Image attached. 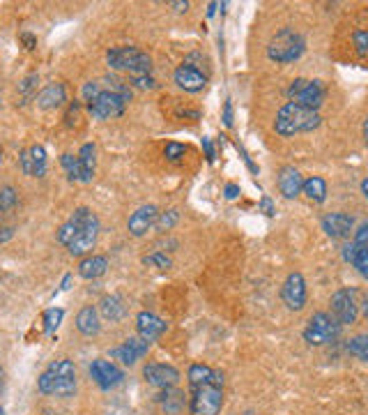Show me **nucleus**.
<instances>
[{
    "mask_svg": "<svg viewBox=\"0 0 368 415\" xmlns=\"http://www.w3.org/2000/svg\"><path fill=\"white\" fill-rule=\"evenodd\" d=\"M320 123H322V118L318 111L304 109V106L290 102L276 113L274 129H276V134H281V136H295V134H300V131L318 129Z\"/></svg>",
    "mask_w": 368,
    "mask_h": 415,
    "instance_id": "f257e3e1",
    "label": "nucleus"
},
{
    "mask_svg": "<svg viewBox=\"0 0 368 415\" xmlns=\"http://www.w3.org/2000/svg\"><path fill=\"white\" fill-rule=\"evenodd\" d=\"M221 406H224V376L192 388V399H189L192 415H219Z\"/></svg>",
    "mask_w": 368,
    "mask_h": 415,
    "instance_id": "f03ea898",
    "label": "nucleus"
},
{
    "mask_svg": "<svg viewBox=\"0 0 368 415\" xmlns=\"http://www.w3.org/2000/svg\"><path fill=\"white\" fill-rule=\"evenodd\" d=\"M72 219L76 222V226H79V234H76V238H74L72 244H69L67 249H69V254H72V256H83L94 247V242H97L99 219L90 210V208H76Z\"/></svg>",
    "mask_w": 368,
    "mask_h": 415,
    "instance_id": "7ed1b4c3",
    "label": "nucleus"
},
{
    "mask_svg": "<svg viewBox=\"0 0 368 415\" xmlns=\"http://www.w3.org/2000/svg\"><path fill=\"white\" fill-rule=\"evenodd\" d=\"M106 62L111 65V69L129 72L131 77H136V74H150V69H152V58L136 47L111 49V51L106 53Z\"/></svg>",
    "mask_w": 368,
    "mask_h": 415,
    "instance_id": "20e7f679",
    "label": "nucleus"
},
{
    "mask_svg": "<svg viewBox=\"0 0 368 415\" xmlns=\"http://www.w3.org/2000/svg\"><path fill=\"white\" fill-rule=\"evenodd\" d=\"M304 49H306L304 37L300 33H295V30L285 28L272 37L270 47H267V55H270V60H274V62H295L304 53Z\"/></svg>",
    "mask_w": 368,
    "mask_h": 415,
    "instance_id": "39448f33",
    "label": "nucleus"
},
{
    "mask_svg": "<svg viewBox=\"0 0 368 415\" xmlns=\"http://www.w3.org/2000/svg\"><path fill=\"white\" fill-rule=\"evenodd\" d=\"M341 328H343V325H341L332 314L318 312L308 318V325L306 330H304V339H306L311 346H325L341 335Z\"/></svg>",
    "mask_w": 368,
    "mask_h": 415,
    "instance_id": "423d86ee",
    "label": "nucleus"
},
{
    "mask_svg": "<svg viewBox=\"0 0 368 415\" xmlns=\"http://www.w3.org/2000/svg\"><path fill=\"white\" fill-rule=\"evenodd\" d=\"M325 86L322 81H306V79H295L288 88V97L293 99V104H300L304 109L318 111L322 102H325Z\"/></svg>",
    "mask_w": 368,
    "mask_h": 415,
    "instance_id": "0eeeda50",
    "label": "nucleus"
},
{
    "mask_svg": "<svg viewBox=\"0 0 368 415\" xmlns=\"http://www.w3.org/2000/svg\"><path fill=\"white\" fill-rule=\"evenodd\" d=\"M124 106H127V99L118 92H111V90H101V95H97L92 102H88V111L94 121H109V118H116V116H122L124 113Z\"/></svg>",
    "mask_w": 368,
    "mask_h": 415,
    "instance_id": "6e6552de",
    "label": "nucleus"
},
{
    "mask_svg": "<svg viewBox=\"0 0 368 415\" xmlns=\"http://www.w3.org/2000/svg\"><path fill=\"white\" fill-rule=\"evenodd\" d=\"M332 316L339 320L341 325H352L359 316L357 291H350V288L336 291L332 295Z\"/></svg>",
    "mask_w": 368,
    "mask_h": 415,
    "instance_id": "1a4fd4ad",
    "label": "nucleus"
},
{
    "mask_svg": "<svg viewBox=\"0 0 368 415\" xmlns=\"http://www.w3.org/2000/svg\"><path fill=\"white\" fill-rule=\"evenodd\" d=\"M90 376H92V381L97 383L101 390H113L116 386H120V383H122V379H124L122 369H118L111 360H104V357H97V360H92Z\"/></svg>",
    "mask_w": 368,
    "mask_h": 415,
    "instance_id": "9d476101",
    "label": "nucleus"
},
{
    "mask_svg": "<svg viewBox=\"0 0 368 415\" xmlns=\"http://www.w3.org/2000/svg\"><path fill=\"white\" fill-rule=\"evenodd\" d=\"M281 295L288 310L293 312L304 310V305H306V281H304V277L300 273H290L288 279L283 281Z\"/></svg>",
    "mask_w": 368,
    "mask_h": 415,
    "instance_id": "9b49d317",
    "label": "nucleus"
},
{
    "mask_svg": "<svg viewBox=\"0 0 368 415\" xmlns=\"http://www.w3.org/2000/svg\"><path fill=\"white\" fill-rule=\"evenodd\" d=\"M148 351H150V342H145L143 337H129L124 339V344H120L111 351V357H116V360L127 364V367H131V364H136L143 355H148Z\"/></svg>",
    "mask_w": 368,
    "mask_h": 415,
    "instance_id": "f8f14e48",
    "label": "nucleus"
},
{
    "mask_svg": "<svg viewBox=\"0 0 368 415\" xmlns=\"http://www.w3.org/2000/svg\"><path fill=\"white\" fill-rule=\"evenodd\" d=\"M143 376L150 386L159 388V390H166V388H175L177 381H180V372L170 364H159V362H150L145 364L143 369Z\"/></svg>",
    "mask_w": 368,
    "mask_h": 415,
    "instance_id": "ddd939ff",
    "label": "nucleus"
},
{
    "mask_svg": "<svg viewBox=\"0 0 368 415\" xmlns=\"http://www.w3.org/2000/svg\"><path fill=\"white\" fill-rule=\"evenodd\" d=\"M37 388L42 394H55V397H72L76 392V379H62L51 374L49 369L37 379Z\"/></svg>",
    "mask_w": 368,
    "mask_h": 415,
    "instance_id": "4468645a",
    "label": "nucleus"
},
{
    "mask_svg": "<svg viewBox=\"0 0 368 415\" xmlns=\"http://www.w3.org/2000/svg\"><path fill=\"white\" fill-rule=\"evenodd\" d=\"M18 164H21V171L25 175L42 178V175L47 173V150H44V146H30L21 150Z\"/></svg>",
    "mask_w": 368,
    "mask_h": 415,
    "instance_id": "2eb2a0df",
    "label": "nucleus"
},
{
    "mask_svg": "<svg viewBox=\"0 0 368 415\" xmlns=\"http://www.w3.org/2000/svg\"><path fill=\"white\" fill-rule=\"evenodd\" d=\"M157 217H159V210H157L155 205H141L134 212V215L129 217V222H127V229H129L131 236L141 238V236L148 234L152 226H155Z\"/></svg>",
    "mask_w": 368,
    "mask_h": 415,
    "instance_id": "dca6fc26",
    "label": "nucleus"
},
{
    "mask_svg": "<svg viewBox=\"0 0 368 415\" xmlns=\"http://www.w3.org/2000/svg\"><path fill=\"white\" fill-rule=\"evenodd\" d=\"M136 328H138V337H143L145 342H155V339H159L163 332L168 330V325L163 323L159 316H155L152 312H141L136 316Z\"/></svg>",
    "mask_w": 368,
    "mask_h": 415,
    "instance_id": "f3484780",
    "label": "nucleus"
},
{
    "mask_svg": "<svg viewBox=\"0 0 368 415\" xmlns=\"http://www.w3.org/2000/svg\"><path fill=\"white\" fill-rule=\"evenodd\" d=\"M175 84L187 92H200L205 88L207 79L200 69H196L194 65H180L175 69Z\"/></svg>",
    "mask_w": 368,
    "mask_h": 415,
    "instance_id": "a211bd4d",
    "label": "nucleus"
},
{
    "mask_svg": "<svg viewBox=\"0 0 368 415\" xmlns=\"http://www.w3.org/2000/svg\"><path fill=\"white\" fill-rule=\"evenodd\" d=\"M302 187H304V180L300 171H297L295 166H285L281 168V173H278V190L285 199H295L302 194Z\"/></svg>",
    "mask_w": 368,
    "mask_h": 415,
    "instance_id": "6ab92c4d",
    "label": "nucleus"
},
{
    "mask_svg": "<svg viewBox=\"0 0 368 415\" xmlns=\"http://www.w3.org/2000/svg\"><path fill=\"white\" fill-rule=\"evenodd\" d=\"M322 229L329 238H345L352 231V217L343 215V212H332L322 219Z\"/></svg>",
    "mask_w": 368,
    "mask_h": 415,
    "instance_id": "aec40b11",
    "label": "nucleus"
},
{
    "mask_svg": "<svg viewBox=\"0 0 368 415\" xmlns=\"http://www.w3.org/2000/svg\"><path fill=\"white\" fill-rule=\"evenodd\" d=\"M76 328H79L81 335H86V337L99 335L101 323H99L97 310H94V307H83V310L76 314Z\"/></svg>",
    "mask_w": 368,
    "mask_h": 415,
    "instance_id": "412c9836",
    "label": "nucleus"
},
{
    "mask_svg": "<svg viewBox=\"0 0 368 415\" xmlns=\"http://www.w3.org/2000/svg\"><path fill=\"white\" fill-rule=\"evenodd\" d=\"M62 104H65V86L62 84H49L37 95V106L40 109H58Z\"/></svg>",
    "mask_w": 368,
    "mask_h": 415,
    "instance_id": "4be33fe9",
    "label": "nucleus"
},
{
    "mask_svg": "<svg viewBox=\"0 0 368 415\" xmlns=\"http://www.w3.org/2000/svg\"><path fill=\"white\" fill-rule=\"evenodd\" d=\"M99 312L106 320L118 323V320L124 318L127 307L122 305V298H120V295H106V298H101V303H99Z\"/></svg>",
    "mask_w": 368,
    "mask_h": 415,
    "instance_id": "5701e85b",
    "label": "nucleus"
},
{
    "mask_svg": "<svg viewBox=\"0 0 368 415\" xmlns=\"http://www.w3.org/2000/svg\"><path fill=\"white\" fill-rule=\"evenodd\" d=\"M109 270V259L106 256H86L83 261L79 263V275L83 279H97Z\"/></svg>",
    "mask_w": 368,
    "mask_h": 415,
    "instance_id": "b1692460",
    "label": "nucleus"
},
{
    "mask_svg": "<svg viewBox=\"0 0 368 415\" xmlns=\"http://www.w3.org/2000/svg\"><path fill=\"white\" fill-rule=\"evenodd\" d=\"M157 401H159L163 411L170 413V415H177L184 408V394L180 392V390H175V388L161 390V394L157 397Z\"/></svg>",
    "mask_w": 368,
    "mask_h": 415,
    "instance_id": "393cba45",
    "label": "nucleus"
},
{
    "mask_svg": "<svg viewBox=\"0 0 368 415\" xmlns=\"http://www.w3.org/2000/svg\"><path fill=\"white\" fill-rule=\"evenodd\" d=\"M219 376H221V372H214V369L205 367V364H192V367H189L187 379H189V386L196 388V386H202V383L217 381Z\"/></svg>",
    "mask_w": 368,
    "mask_h": 415,
    "instance_id": "a878e982",
    "label": "nucleus"
},
{
    "mask_svg": "<svg viewBox=\"0 0 368 415\" xmlns=\"http://www.w3.org/2000/svg\"><path fill=\"white\" fill-rule=\"evenodd\" d=\"M60 164H62V168H65V171H67V178H69V180L88 182L83 166H81L79 155H69V153H67V155H62V157H60Z\"/></svg>",
    "mask_w": 368,
    "mask_h": 415,
    "instance_id": "bb28decb",
    "label": "nucleus"
},
{
    "mask_svg": "<svg viewBox=\"0 0 368 415\" xmlns=\"http://www.w3.org/2000/svg\"><path fill=\"white\" fill-rule=\"evenodd\" d=\"M302 192L306 194L311 201H315V203H322V201L327 199V185H325V180L318 178V175H313V178L304 180Z\"/></svg>",
    "mask_w": 368,
    "mask_h": 415,
    "instance_id": "cd10ccee",
    "label": "nucleus"
},
{
    "mask_svg": "<svg viewBox=\"0 0 368 415\" xmlns=\"http://www.w3.org/2000/svg\"><path fill=\"white\" fill-rule=\"evenodd\" d=\"M79 160H81V166H83V171H86L88 182H90L92 175H94V166H97V148H94V143H86V146L81 148Z\"/></svg>",
    "mask_w": 368,
    "mask_h": 415,
    "instance_id": "c85d7f7f",
    "label": "nucleus"
},
{
    "mask_svg": "<svg viewBox=\"0 0 368 415\" xmlns=\"http://www.w3.org/2000/svg\"><path fill=\"white\" fill-rule=\"evenodd\" d=\"M347 351H350V355H354V357H359V360L368 362V335L352 337L350 342H347Z\"/></svg>",
    "mask_w": 368,
    "mask_h": 415,
    "instance_id": "c756f323",
    "label": "nucleus"
},
{
    "mask_svg": "<svg viewBox=\"0 0 368 415\" xmlns=\"http://www.w3.org/2000/svg\"><path fill=\"white\" fill-rule=\"evenodd\" d=\"M177 219H180V212H177L175 208H170L166 212H159V217H157V222H155V229L159 231V234H166V231H170L177 224Z\"/></svg>",
    "mask_w": 368,
    "mask_h": 415,
    "instance_id": "7c9ffc66",
    "label": "nucleus"
},
{
    "mask_svg": "<svg viewBox=\"0 0 368 415\" xmlns=\"http://www.w3.org/2000/svg\"><path fill=\"white\" fill-rule=\"evenodd\" d=\"M16 203H18V194L14 187H3V190H0V215L14 210Z\"/></svg>",
    "mask_w": 368,
    "mask_h": 415,
    "instance_id": "2f4dec72",
    "label": "nucleus"
},
{
    "mask_svg": "<svg viewBox=\"0 0 368 415\" xmlns=\"http://www.w3.org/2000/svg\"><path fill=\"white\" fill-rule=\"evenodd\" d=\"M62 316H65V312H62V310H55V307H53V310H47V312H44V332H47V335H53V332L58 330Z\"/></svg>",
    "mask_w": 368,
    "mask_h": 415,
    "instance_id": "473e14b6",
    "label": "nucleus"
},
{
    "mask_svg": "<svg viewBox=\"0 0 368 415\" xmlns=\"http://www.w3.org/2000/svg\"><path fill=\"white\" fill-rule=\"evenodd\" d=\"M76 234H79V226H76L74 219L69 217L67 222L58 229V242L65 244V247H69V244H72V240L76 238Z\"/></svg>",
    "mask_w": 368,
    "mask_h": 415,
    "instance_id": "72a5a7b5",
    "label": "nucleus"
},
{
    "mask_svg": "<svg viewBox=\"0 0 368 415\" xmlns=\"http://www.w3.org/2000/svg\"><path fill=\"white\" fill-rule=\"evenodd\" d=\"M352 266L359 270L364 279H368V244H366V247H359V249H357V254H354Z\"/></svg>",
    "mask_w": 368,
    "mask_h": 415,
    "instance_id": "f704fd0d",
    "label": "nucleus"
},
{
    "mask_svg": "<svg viewBox=\"0 0 368 415\" xmlns=\"http://www.w3.org/2000/svg\"><path fill=\"white\" fill-rule=\"evenodd\" d=\"M143 263H145V266H155V268H163V270L173 266V261H170L166 254H161V251H155V254L145 256Z\"/></svg>",
    "mask_w": 368,
    "mask_h": 415,
    "instance_id": "c9c22d12",
    "label": "nucleus"
},
{
    "mask_svg": "<svg viewBox=\"0 0 368 415\" xmlns=\"http://www.w3.org/2000/svg\"><path fill=\"white\" fill-rule=\"evenodd\" d=\"M131 86L138 88V90H152V88H157L155 79H152L150 74H136V77H131Z\"/></svg>",
    "mask_w": 368,
    "mask_h": 415,
    "instance_id": "e433bc0d",
    "label": "nucleus"
},
{
    "mask_svg": "<svg viewBox=\"0 0 368 415\" xmlns=\"http://www.w3.org/2000/svg\"><path fill=\"white\" fill-rule=\"evenodd\" d=\"M184 153H187V146H182V143H166V148H163V155L170 162H177L180 157H184Z\"/></svg>",
    "mask_w": 368,
    "mask_h": 415,
    "instance_id": "4c0bfd02",
    "label": "nucleus"
},
{
    "mask_svg": "<svg viewBox=\"0 0 368 415\" xmlns=\"http://www.w3.org/2000/svg\"><path fill=\"white\" fill-rule=\"evenodd\" d=\"M101 90H104V86H101L99 81H88V84L83 86V97H86V102H92L94 97L101 95Z\"/></svg>",
    "mask_w": 368,
    "mask_h": 415,
    "instance_id": "58836bf2",
    "label": "nucleus"
},
{
    "mask_svg": "<svg viewBox=\"0 0 368 415\" xmlns=\"http://www.w3.org/2000/svg\"><path fill=\"white\" fill-rule=\"evenodd\" d=\"M354 47H357L359 53H366L368 51V30H359V33H354Z\"/></svg>",
    "mask_w": 368,
    "mask_h": 415,
    "instance_id": "ea45409f",
    "label": "nucleus"
},
{
    "mask_svg": "<svg viewBox=\"0 0 368 415\" xmlns=\"http://www.w3.org/2000/svg\"><path fill=\"white\" fill-rule=\"evenodd\" d=\"M37 81H40V79H37V74H30V77H25L21 84H18V90H21L23 95H28L33 88H37Z\"/></svg>",
    "mask_w": 368,
    "mask_h": 415,
    "instance_id": "a19ab883",
    "label": "nucleus"
},
{
    "mask_svg": "<svg viewBox=\"0 0 368 415\" xmlns=\"http://www.w3.org/2000/svg\"><path fill=\"white\" fill-rule=\"evenodd\" d=\"M354 244H357V247H366L368 244V222L361 224L359 231L354 234Z\"/></svg>",
    "mask_w": 368,
    "mask_h": 415,
    "instance_id": "79ce46f5",
    "label": "nucleus"
},
{
    "mask_svg": "<svg viewBox=\"0 0 368 415\" xmlns=\"http://www.w3.org/2000/svg\"><path fill=\"white\" fill-rule=\"evenodd\" d=\"M224 194H226V199H237L239 194H242V190H239V185H235V182H231V185H226V190H224Z\"/></svg>",
    "mask_w": 368,
    "mask_h": 415,
    "instance_id": "37998d69",
    "label": "nucleus"
},
{
    "mask_svg": "<svg viewBox=\"0 0 368 415\" xmlns=\"http://www.w3.org/2000/svg\"><path fill=\"white\" fill-rule=\"evenodd\" d=\"M237 150H239V155H242L244 164H246V166H249V171L258 175V166H256V164H253V162H251V157H249V155H246V150H244L242 146H237Z\"/></svg>",
    "mask_w": 368,
    "mask_h": 415,
    "instance_id": "c03bdc74",
    "label": "nucleus"
},
{
    "mask_svg": "<svg viewBox=\"0 0 368 415\" xmlns=\"http://www.w3.org/2000/svg\"><path fill=\"white\" fill-rule=\"evenodd\" d=\"M202 148H205V155H207V162H214V157H217V153H214V146H212V141L205 136L202 138Z\"/></svg>",
    "mask_w": 368,
    "mask_h": 415,
    "instance_id": "a18cd8bd",
    "label": "nucleus"
},
{
    "mask_svg": "<svg viewBox=\"0 0 368 415\" xmlns=\"http://www.w3.org/2000/svg\"><path fill=\"white\" fill-rule=\"evenodd\" d=\"M224 125L226 127H233V104L231 102L224 104Z\"/></svg>",
    "mask_w": 368,
    "mask_h": 415,
    "instance_id": "49530a36",
    "label": "nucleus"
},
{
    "mask_svg": "<svg viewBox=\"0 0 368 415\" xmlns=\"http://www.w3.org/2000/svg\"><path fill=\"white\" fill-rule=\"evenodd\" d=\"M260 208H263V212H265V215H267V217L274 215V203H272V201H270L267 197L260 201Z\"/></svg>",
    "mask_w": 368,
    "mask_h": 415,
    "instance_id": "de8ad7c7",
    "label": "nucleus"
},
{
    "mask_svg": "<svg viewBox=\"0 0 368 415\" xmlns=\"http://www.w3.org/2000/svg\"><path fill=\"white\" fill-rule=\"evenodd\" d=\"M343 249H345V251H343L345 261H354V254H357V249H359L357 244L352 242V244H347V247H343Z\"/></svg>",
    "mask_w": 368,
    "mask_h": 415,
    "instance_id": "09e8293b",
    "label": "nucleus"
},
{
    "mask_svg": "<svg viewBox=\"0 0 368 415\" xmlns=\"http://www.w3.org/2000/svg\"><path fill=\"white\" fill-rule=\"evenodd\" d=\"M21 42L25 44V49H35V47H37V40H35V37L30 35V33H23V35H21Z\"/></svg>",
    "mask_w": 368,
    "mask_h": 415,
    "instance_id": "8fccbe9b",
    "label": "nucleus"
},
{
    "mask_svg": "<svg viewBox=\"0 0 368 415\" xmlns=\"http://www.w3.org/2000/svg\"><path fill=\"white\" fill-rule=\"evenodd\" d=\"M12 234H14V229H0V242H5L8 238H12Z\"/></svg>",
    "mask_w": 368,
    "mask_h": 415,
    "instance_id": "3c124183",
    "label": "nucleus"
},
{
    "mask_svg": "<svg viewBox=\"0 0 368 415\" xmlns=\"http://www.w3.org/2000/svg\"><path fill=\"white\" fill-rule=\"evenodd\" d=\"M69 281H72V275H67L65 279H62V291H67L69 288Z\"/></svg>",
    "mask_w": 368,
    "mask_h": 415,
    "instance_id": "603ef678",
    "label": "nucleus"
},
{
    "mask_svg": "<svg viewBox=\"0 0 368 415\" xmlns=\"http://www.w3.org/2000/svg\"><path fill=\"white\" fill-rule=\"evenodd\" d=\"M3 388H5V369L0 367V392H3Z\"/></svg>",
    "mask_w": 368,
    "mask_h": 415,
    "instance_id": "864d4df0",
    "label": "nucleus"
},
{
    "mask_svg": "<svg viewBox=\"0 0 368 415\" xmlns=\"http://www.w3.org/2000/svg\"><path fill=\"white\" fill-rule=\"evenodd\" d=\"M361 192H364V197L368 199V178H366L364 182H361Z\"/></svg>",
    "mask_w": 368,
    "mask_h": 415,
    "instance_id": "5fc2aeb1",
    "label": "nucleus"
},
{
    "mask_svg": "<svg viewBox=\"0 0 368 415\" xmlns=\"http://www.w3.org/2000/svg\"><path fill=\"white\" fill-rule=\"evenodd\" d=\"M214 10H217V3H209V10H207V16L214 14Z\"/></svg>",
    "mask_w": 368,
    "mask_h": 415,
    "instance_id": "6e6d98bb",
    "label": "nucleus"
},
{
    "mask_svg": "<svg viewBox=\"0 0 368 415\" xmlns=\"http://www.w3.org/2000/svg\"><path fill=\"white\" fill-rule=\"evenodd\" d=\"M364 138H366V146H368V121L364 123Z\"/></svg>",
    "mask_w": 368,
    "mask_h": 415,
    "instance_id": "4d7b16f0",
    "label": "nucleus"
},
{
    "mask_svg": "<svg viewBox=\"0 0 368 415\" xmlns=\"http://www.w3.org/2000/svg\"><path fill=\"white\" fill-rule=\"evenodd\" d=\"M364 316L368 318V298L364 300Z\"/></svg>",
    "mask_w": 368,
    "mask_h": 415,
    "instance_id": "13d9d810",
    "label": "nucleus"
},
{
    "mask_svg": "<svg viewBox=\"0 0 368 415\" xmlns=\"http://www.w3.org/2000/svg\"><path fill=\"white\" fill-rule=\"evenodd\" d=\"M0 415H5V411H3V408H0Z\"/></svg>",
    "mask_w": 368,
    "mask_h": 415,
    "instance_id": "bf43d9fd",
    "label": "nucleus"
},
{
    "mask_svg": "<svg viewBox=\"0 0 368 415\" xmlns=\"http://www.w3.org/2000/svg\"><path fill=\"white\" fill-rule=\"evenodd\" d=\"M0 162H3V155H0Z\"/></svg>",
    "mask_w": 368,
    "mask_h": 415,
    "instance_id": "052dcab7",
    "label": "nucleus"
},
{
    "mask_svg": "<svg viewBox=\"0 0 368 415\" xmlns=\"http://www.w3.org/2000/svg\"><path fill=\"white\" fill-rule=\"evenodd\" d=\"M47 415H53V413H47Z\"/></svg>",
    "mask_w": 368,
    "mask_h": 415,
    "instance_id": "680f3d73",
    "label": "nucleus"
}]
</instances>
